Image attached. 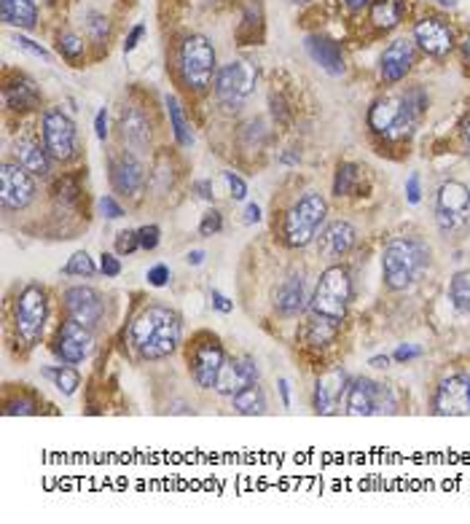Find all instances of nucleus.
Returning a JSON list of instances; mask_svg holds the SVG:
<instances>
[{
  "label": "nucleus",
  "mask_w": 470,
  "mask_h": 524,
  "mask_svg": "<svg viewBox=\"0 0 470 524\" xmlns=\"http://www.w3.org/2000/svg\"><path fill=\"white\" fill-rule=\"evenodd\" d=\"M129 344L145 360L169 357L180 344V317L161 304L145 306L129 325Z\"/></svg>",
  "instance_id": "1"
},
{
  "label": "nucleus",
  "mask_w": 470,
  "mask_h": 524,
  "mask_svg": "<svg viewBox=\"0 0 470 524\" xmlns=\"http://www.w3.org/2000/svg\"><path fill=\"white\" fill-rule=\"evenodd\" d=\"M430 266V247L419 236H395L384 245L381 255V274L387 288L392 290H406Z\"/></svg>",
  "instance_id": "2"
},
{
  "label": "nucleus",
  "mask_w": 470,
  "mask_h": 524,
  "mask_svg": "<svg viewBox=\"0 0 470 524\" xmlns=\"http://www.w3.org/2000/svg\"><path fill=\"white\" fill-rule=\"evenodd\" d=\"M349 301H352V279H349V271L344 266H328L317 285H314V293L309 298V320H317V322H325V325H333L338 328L346 317V309H349Z\"/></svg>",
  "instance_id": "3"
},
{
  "label": "nucleus",
  "mask_w": 470,
  "mask_h": 524,
  "mask_svg": "<svg viewBox=\"0 0 470 524\" xmlns=\"http://www.w3.org/2000/svg\"><path fill=\"white\" fill-rule=\"evenodd\" d=\"M48 320V296L46 288L38 282H27L16 298H13V309H11V322H13V336L16 344H21L24 349H32L46 328Z\"/></svg>",
  "instance_id": "4"
},
{
  "label": "nucleus",
  "mask_w": 470,
  "mask_h": 524,
  "mask_svg": "<svg viewBox=\"0 0 470 524\" xmlns=\"http://www.w3.org/2000/svg\"><path fill=\"white\" fill-rule=\"evenodd\" d=\"M177 73H180V81L185 83V89H191V91H207L215 83V75H218L215 48L204 35H188L180 43Z\"/></svg>",
  "instance_id": "5"
},
{
  "label": "nucleus",
  "mask_w": 470,
  "mask_h": 524,
  "mask_svg": "<svg viewBox=\"0 0 470 524\" xmlns=\"http://www.w3.org/2000/svg\"><path fill=\"white\" fill-rule=\"evenodd\" d=\"M325 215H328V202L322 193L317 191H306L285 215L282 220V239L287 247H306L320 226L325 223Z\"/></svg>",
  "instance_id": "6"
},
{
  "label": "nucleus",
  "mask_w": 470,
  "mask_h": 524,
  "mask_svg": "<svg viewBox=\"0 0 470 524\" xmlns=\"http://www.w3.org/2000/svg\"><path fill=\"white\" fill-rule=\"evenodd\" d=\"M185 360H188L191 379L201 390H215L218 374H220V368L226 363V352H223L220 339L215 333H209V331L193 333V339L185 347Z\"/></svg>",
  "instance_id": "7"
},
{
  "label": "nucleus",
  "mask_w": 470,
  "mask_h": 524,
  "mask_svg": "<svg viewBox=\"0 0 470 524\" xmlns=\"http://www.w3.org/2000/svg\"><path fill=\"white\" fill-rule=\"evenodd\" d=\"M212 86H215V99L220 102V107L236 113L255 89V67L244 59H234L218 70Z\"/></svg>",
  "instance_id": "8"
},
{
  "label": "nucleus",
  "mask_w": 470,
  "mask_h": 524,
  "mask_svg": "<svg viewBox=\"0 0 470 524\" xmlns=\"http://www.w3.org/2000/svg\"><path fill=\"white\" fill-rule=\"evenodd\" d=\"M435 220L443 234H457L470 226V188L459 180H446L435 193Z\"/></svg>",
  "instance_id": "9"
},
{
  "label": "nucleus",
  "mask_w": 470,
  "mask_h": 524,
  "mask_svg": "<svg viewBox=\"0 0 470 524\" xmlns=\"http://www.w3.org/2000/svg\"><path fill=\"white\" fill-rule=\"evenodd\" d=\"M397 408V400L392 390L381 382H373L368 376H360L349 382L346 398H344V411L352 417H371V414H392Z\"/></svg>",
  "instance_id": "10"
},
{
  "label": "nucleus",
  "mask_w": 470,
  "mask_h": 524,
  "mask_svg": "<svg viewBox=\"0 0 470 524\" xmlns=\"http://www.w3.org/2000/svg\"><path fill=\"white\" fill-rule=\"evenodd\" d=\"M40 134H43V145L54 161H70L81 150L78 129H75L73 118L67 113H62V107H46V113L40 118Z\"/></svg>",
  "instance_id": "11"
},
{
  "label": "nucleus",
  "mask_w": 470,
  "mask_h": 524,
  "mask_svg": "<svg viewBox=\"0 0 470 524\" xmlns=\"http://www.w3.org/2000/svg\"><path fill=\"white\" fill-rule=\"evenodd\" d=\"M38 193L35 175H30L19 161H3L0 164V202L3 210H24Z\"/></svg>",
  "instance_id": "12"
},
{
  "label": "nucleus",
  "mask_w": 470,
  "mask_h": 524,
  "mask_svg": "<svg viewBox=\"0 0 470 524\" xmlns=\"http://www.w3.org/2000/svg\"><path fill=\"white\" fill-rule=\"evenodd\" d=\"M107 180L115 193L137 196L145 188V167L129 148H118L107 159Z\"/></svg>",
  "instance_id": "13"
},
{
  "label": "nucleus",
  "mask_w": 470,
  "mask_h": 524,
  "mask_svg": "<svg viewBox=\"0 0 470 524\" xmlns=\"http://www.w3.org/2000/svg\"><path fill=\"white\" fill-rule=\"evenodd\" d=\"M62 304L67 317L78 320L86 328H99L105 320V298L99 290L89 288V285H73L62 293Z\"/></svg>",
  "instance_id": "14"
},
{
  "label": "nucleus",
  "mask_w": 470,
  "mask_h": 524,
  "mask_svg": "<svg viewBox=\"0 0 470 524\" xmlns=\"http://www.w3.org/2000/svg\"><path fill=\"white\" fill-rule=\"evenodd\" d=\"M432 411L443 417L470 414V376L467 374L443 376L432 395Z\"/></svg>",
  "instance_id": "15"
},
{
  "label": "nucleus",
  "mask_w": 470,
  "mask_h": 524,
  "mask_svg": "<svg viewBox=\"0 0 470 524\" xmlns=\"http://www.w3.org/2000/svg\"><path fill=\"white\" fill-rule=\"evenodd\" d=\"M91 352V328L81 325L78 320L67 317L62 320V325L56 328V339H54V355L62 363H83Z\"/></svg>",
  "instance_id": "16"
},
{
  "label": "nucleus",
  "mask_w": 470,
  "mask_h": 524,
  "mask_svg": "<svg viewBox=\"0 0 470 524\" xmlns=\"http://www.w3.org/2000/svg\"><path fill=\"white\" fill-rule=\"evenodd\" d=\"M150 118L140 105H124L118 116V137L134 153H148L150 148Z\"/></svg>",
  "instance_id": "17"
},
{
  "label": "nucleus",
  "mask_w": 470,
  "mask_h": 524,
  "mask_svg": "<svg viewBox=\"0 0 470 524\" xmlns=\"http://www.w3.org/2000/svg\"><path fill=\"white\" fill-rule=\"evenodd\" d=\"M414 38L416 43L430 54V56H446L454 48V35L451 27L440 16H424L414 24Z\"/></svg>",
  "instance_id": "18"
},
{
  "label": "nucleus",
  "mask_w": 470,
  "mask_h": 524,
  "mask_svg": "<svg viewBox=\"0 0 470 524\" xmlns=\"http://www.w3.org/2000/svg\"><path fill=\"white\" fill-rule=\"evenodd\" d=\"M252 382H258V365L252 357H226L215 382V392L231 398Z\"/></svg>",
  "instance_id": "19"
},
{
  "label": "nucleus",
  "mask_w": 470,
  "mask_h": 524,
  "mask_svg": "<svg viewBox=\"0 0 470 524\" xmlns=\"http://www.w3.org/2000/svg\"><path fill=\"white\" fill-rule=\"evenodd\" d=\"M346 390H349L346 371L344 368H330L314 384V411L317 414H333L338 408L341 398H346Z\"/></svg>",
  "instance_id": "20"
},
{
  "label": "nucleus",
  "mask_w": 470,
  "mask_h": 524,
  "mask_svg": "<svg viewBox=\"0 0 470 524\" xmlns=\"http://www.w3.org/2000/svg\"><path fill=\"white\" fill-rule=\"evenodd\" d=\"M411 64H414V43L406 40V38H397L384 48L379 73L387 83H397L408 75Z\"/></svg>",
  "instance_id": "21"
},
{
  "label": "nucleus",
  "mask_w": 470,
  "mask_h": 524,
  "mask_svg": "<svg viewBox=\"0 0 470 524\" xmlns=\"http://www.w3.org/2000/svg\"><path fill=\"white\" fill-rule=\"evenodd\" d=\"M271 301H274V309L282 314V317H293L298 312H303L309 306V296H306V282L301 274H290L287 279H282L274 293H271Z\"/></svg>",
  "instance_id": "22"
},
{
  "label": "nucleus",
  "mask_w": 470,
  "mask_h": 524,
  "mask_svg": "<svg viewBox=\"0 0 470 524\" xmlns=\"http://www.w3.org/2000/svg\"><path fill=\"white\" fill-rule=\"evenodd\" d=\"M3 102L13 113H30L40 107V89L35 86L32 78L16 75L13 81H5L3 86Z\"/></svg>",
  "instance_id": "23"
},
{
  "label": "nucleus",
  "mask_w": 470,
  "mask_h": 524,
  "mask_svg": "<svg viewBox=\"0 0 470 524\" xmlns=\"http://www.w3.org/2000/svg\"><path fill=\"white\" fill-rule=\"evenodd\" d=\"M13 153H16V161L35 177H48L51 175V153L46 150V145H40V140L35 137H16L13 142Z\"/></svg>",
  "instance_id": "24"
},
{
  "label": "nucleus",
  "mask_w": 470,
  "mask_h": 524,
  "mask_svg": "<svg viewBox=\"0 0 470 524\" xmlns=\"http://www.w3.org/2000/svg\"><path fill=\"white\" fill-rule=\"evenodd\" d=\"M355 239H357V231L346 220H333L320 236V255L325 261H338L355 247Z\"/></svg>",
  "instance_id": "25"
},
{
  "label": "nucleus",
  "mask_w": 470,
  "mask_h": 524,
  "mask_svg": "<svg viewBox=\"0 0 470 524\" xmlns=\"http://www.w3.org/2000/svg\"><path fill=\"white\" fill-rule=\"evenodd\" d=\"M306 48L312 54V59L330 75H341L344 73V54L338 48L336 40L322 38V35H309L306 38Z\"/></svg>",
  "instance_id": "26"
},
{
  "label": "nucleus",
  "mask_w": 470,
  "mask_h": 524,
  "mask_svg": "<svg viewBox=\"0 0 470 524\" xmlns=\"http://www.w3.org/2000/svg\"><path fill=\"white\" fill-rule=\"evenodd\" d=\"M0 13H3L5 24L21 27V30H32L38 21L35 0H0Z\"/></svg>",
  "instance_id": "27"
},
{
  "label": "nucleus",
  "mask_w": 470,
  "mask_h": 524,
  "mask_svg": "<svg viewBox=\"0 0 470 524\" xmlns=\"http://www.w3.org/2000/svg\"><path fill=\"white\" fill-rule=\"evenodd\" d=\"M164 102H167L169 126H172V134H175L177 145H180V148H191V145H193V129H191V124H188L185 113H183L180 99H177V97H172V94H167V99H164Z\"/></svg>",
  "instance_id": "28"
},
{
  "label": "nucleus",
  "mask_w": 470,
  "mask_h": 524,
  "mask_svg": "<svg viewBox=\"0 0 470 524\" xmlns=\"http://www.w3.org/2000/svg\"><path fill=\"white\" fill-rule=\"evenodd\" d=\"M231 406L236 414H244V417H252V414H263L266 411V395L261 390L258 382L247 384L244 390H239L236 395H231Z\"/></svg>",
  "instance_id": "29"
},
{
  "label": "nucleus",
  "mask_w": 470,
  "mask_h": 524,
  "mask_svg": "<svg viewBox=\"0 0 470 524\" xmlns=\"http://www.w3.org/2000/svg\"><path fill=\"white\" fill-rule=\"evenodd\" d=\"M403 11H406L403 0H373L371 3V21L379 30H392L400 24Z\"/></svg>",
  "instance_id": "30"
},
{
  "label": "nucleus",
  "mask_w": 470,
  "mask_h": 524,
  "mask_svg": "<svg viewBox=\"0 0 470 524\" xmlns=\"http://www.w3.org/2000/svg\"><path fill=\"white\" fill-rule=\"evenodd\" d=\"M46 379H51L54 382V387L59 390V392H64V395H73L75 390H78V384H81V376H78V371L67 363V365H48V368H43L40 371Z\"/></svg>",
  "instance_id": "31"
},
{
  "label": "nucleus",
  "mask_w": 470,
  "mask_h": 524,
  "mask_svg": "<svg viewBox=\"0 0 470 524\" xmlns=\"http://www.w3.org/2000/svg\"><path fill=\"white\" fill-rule=\"evenodd\" d=\"M449 298L457 312H470V271H457L449 282Z\"/></svg>",
  "instance_id": "32"
},
{
  "label": "nucleus",
  "mask_w": 470,
  "mask_h": 524,
  "mask_svg": "<svg viewBox=\"0 0 470 524\" xmlns=\"http://www.w3.org/2000/svg\"><path fill=\"white\" fill-rule=\"evenodd\" d=\"M357 180H360V167L357 164H352V161L338 164L336 177H333V193L336 196H349L357 188Z\"/></svg>",
  "instance_id": "33"
},
{
  "label": "nucleus",
  "mask_w": 470,
  "mask_h": 524,
  "mask_svg": "<svg viewBox=\"0 0 470 524\" xmlns=\"http://www.w3.org/2000/svg\"><path fill=\"white\" fill-rule=\"evenodd\" d=\"M62 274H67V277H86L89 279V277L97 274V266H94V261L89 258L86 250H78V253L70 255V261L64 263Z\"/></svg>",
  "instance_id": "34"
},
{
  "label": "nucleus",
  "mask_w": 470,
  "mask_h": 524,
  "mask_svg": "<svg viewBox=\"0 0 470 524\" xmlns=\"http://www.w3.org/2000/svg\"><path fill=\"white\" fill-rule=\"evenodd\" d=\"M24 392H27V390L19 387V395H16V398H11V392L5 395V403H3L5 408H3V411H5L8 417H13V414H38V411H40L38 398H35V395L27 398Z\"/></svg>",
  "instance_id": "35"
},
{
  "label": "nucleus",
  "mask_w": 470,
  "mask_h": 524,
  "mask_svg": "<svg viewBox=\"0 0 470 524\" xmlns=\"http://www.w3.org/2000/svg\"><path fill=\"white\" fill-rule=\"evenodd\" d=\"M56 46H59V54H62L67 62H81V56H83V51H86V43H83L78 35H73V32H62Z\"/></svg>",
  "instance_id": "36"
},
{
  "label": "nucleus",
  "mask_w": 470,
  "mask_h": 524,
  "mask_svg": "<svg viewBox=\"0 0 470 524\" xmlns=\"http://www.w3.org/2000/svg\"><path fill=\"white\" fill-rule=\"evenodd\" d=\"M220 228H223V215H220V210H207V212L201 215V220H199V234H201V236H215V234H220Z\"/></svg>",
  "instance_id": "37"
},
{
  "label": "nucleus",
  "mask_w": 470,
  "mask_h": 524,
  "mask_svg": "<svg viewBox=\"0 0 470 524\" xmlns=\"http://www.w3.org/2000/svg\"><path fill=\"white\" fill-rule=\"evenodd\" d=\"M137 239H140V250H156L158 239H161V228L156 223H148V226L137 228Z\"/></svg>",
  "instance_id": "38"
},
{
  "label": "nucleus",
  "mask_w": 470,
  "mask_h": 524,
  "mask_svg": "<svg viewBox=\"0 0 470 524\" xmlns=\"http://www.w3.org/2000/svg\"><path fill=\"white\" fill-rule=\"evenodd\" d=\"M134 250H140L137 231H118L115 234V253L118 255H132Z\"/></svg>",
  "instance_id": "39"
},
{
  "label": "nucleus",
  "mask_w": 470,
  "mask_h": 524,
  "mask_svg": "<svg viewBox=\"0 0 470 524\" xmlns=\"http://www.w3.org/2000/svg\"><path fill=\"white\" fill-rule=\"evenodd\" d=\"M169 277H172V271H169L167 263H156V266H150L148 274H145L148 285H153V288H164V285L169 282Z\"/></svg>",
  "instance_id": "40"
},
{
  "label": "nucleus",
  "mask_w": 470,
  "mask_h": 524,
  "mask_svg": "<svg viewBox=\"0 0 470 524\" xmlns=\"http://www.w3.org/2000/svg\"><path fill=\"white\" fill-rule=\"evenodd\" d=\"M89 32H91L94 43H105V38H107V19L99 16V13H91L89 16Z\"/></svg>",
  "instance_id": "41"
},
{
  "label": "nucleus",
  "mask_w": 470,
  "mask_h": 524,
  "mask_svg": "<svg viewBox=\"0 0 470 524\" xmlns=\"http://www.w3.org/2000/svg\"><path fill=\"white\" fill-rule=\"evenodd\" d=\"M223 177H226V183H228V191H231V199H236V202H242L244 196H247V183L236 175V172H223Z\"/></svg>",
  "instance_id": "42"
},
{
  "label": "nucleus",
  "mask_w": 470,
  "mask_h": 524,
  "mask_svg": "<svg viewBox=\"0 0 470 524\" xmlns=\"http://www.w3.org/2000/svg\"><path fill=\"white\" fill-rule=\"evenodd\" d=\"M16 46H19V48H24V51H30V54H32V56H38V59H46V62L51 59V54H48L43 46H38L35 40H30V38H24V35H16Z\"/></svg>",
  "instance_id": "43"
},
{
  "label": "nucleus",
  "mask_w": 470,
  "mask_h": 524,
  "mask_svg": "<svg viewBox=\"0 0 470 524\" xmlns=\"http://www.w3.org/2000/svg\"><path fill=\"white\" fill-rule=\"evenodd\" d=\"M99 207H102V212H105V218H110V220H118V218H124V207L115 202V196H102L99 199Z\"/></svg>",
  "instance_id": "44"
},
{
  "label": "nucleus",
  "mask_w": 470,
  "mask_h": 524,
  "mask_svg": "<svg viewBox=\"0 0 470 524\" xmlns=\"http://www.w3.org/2000/svg\"><path fill=\"white\" fill-rule=\"evenodd\" d=\"M406 199L408 204H419L422 202V185H419V175L411 172L408 180H406Z\"/></svg>",
  "instance_id": "45"
},
{
  "label": "nucleus",
  "mask_w": 470,
  "mask_h": 524,
  "mask_svg": "<svg viewBox=\"0 0 470 524\" xmlns=\"http://www.w3.org/2000/svg\"><path fill=\"white\" fill-rule=\"evenodd\" d=\"M99 258H102V261H99V271H102L105 277H118V274H121V261H118L115 255L102 253Z\"/></svg>",
  "instance_id": "46"
},
{
  "label": "nucleus",
  "mask_w": 470,
  "mask_h": 524,
  "mask_svg": "<svg viewBox=\"0 0 470 524\" xmlns=\"http://www.w3.org/2000/svg\"><path fill=\"white\" fill-rule=\"evenodd\" d=\"M422 355V347H414V344H403V347H397L395 349V360L397 363H406V360H414V357H419Z\"/></svg>",
  "instance_id": "47"
},
{
  "label": "nucleus",
  "mask_w": 470,
  "mask_h": 524,
  "mask_svg": "<svg viewBox=\"0 0 470 524\" xmlns=\"http://www.w3.org/2000/svg\"><path fill=\"white\" fill-rule=\"evenodd\" d=\"M94 132H97V140H107V113H105V107H99L97 110V118H94Z\"/></svg>",
  "instance_id": "48"
},
{
  "label": "nucleus",
  "mask_w": 470,
  "mask_h": 524,
  "mask_svg": "<svg viewBox=\"0 0 470 524\" xmlns=\"http://www.w3.org/2000/svg\"><path fill=\"white\" fill-rule=\"evenodd\" d=\"M209 298H212V306H215L218 312H223V314L234 312V301H231V298H226L220 290H212V296H209Z\"/></svg>",
  "instance_id": "49"
},
{
  "label": "nucleus",
  "mask_w": 470,
  "mask_h": 524,
  "mask_svg": "<svg viewBox=\"0 0 470 524\" xmlns=\"http://www.w3.org/2000/svg\"><path fill=\"white\" fill-rule=\"evenodd\" d=\"M142 35H145V27H142V24H134V27H132V32L126 35L124 51H126V54H129V51H134V46H137V40H140Z\"/></svg>",
  "instance_id": "50"
},
{
  "label": "nucleus",
  "mask_w": 470,
  "mask_h": 524,
  "mask_svg": "<svg viewBox=\"0 0 470 524\" xmlns=\"http://www.w3.org/2000/svg\"><path fill=\"white\" fill-rule=\"evenodd\" d=\"M193 188L199 191V196L201 199H212L215 193H212V183L209 180H199V183H193Z\"/></svg>",
  "instance_id": "51"
},
{
  "label": "nucleus",
  "mask_w": 470,
  "mask_h": 524,
  "mask_svg": "<svg viewBox=\"0 0 470 524\" xmlns=\"http://www.w3.org/2000/svg\"><path fill=\"white\" fill-rule=\"evenodd\" d=\"M261 220V207L258 204H247L244 210V223H258Z\"/></svg>",
  "instance_id": "52"
},
{
  "label": "nucleus",
  "mask_w": 470,
  "mask_h": 524,
  "mask_svg": "<svg viewBox=\"0 0 470 524\" xmlns=\"http://www.w3.org/2000/svg\"><path fill=\"white\" fill-rule=\"evenodd\" d=\"M279 395H282V406L287 408L290 406V384H287V379H279Z\"/></svg>",
  "instance_id": "53"
},
{
  "label": "nucleus",
  "mask_w": 470,
  "mask_h": 524,
  "mask_svg": "<svg viewBox=\"0 0 470 524\" xmlns=\"http://www.w3.org/2000/svg\"><path fill=\"white\" fill-rule=\"evenodd\" d=\"M185 261H188L191 266H199V263H204V253H201V250H191V253L185 255Z\"/></svg>",
  "instance_id": "54"
},
{
  "label": "nucleus",
  "mask_w": 470,
  "mask_h": 524,
  "mask_svg": "<svg viewBox=\"0 0 470 524\" xmlns=\"http://www.w3.org/2000/svg\"><path fill=\"white\" fill-rule=\"evenodd\" d=\"M371 365L373 368H387L389 365V357L387 355H376V357H371Z\"/></svg>",
  "instance_id": "55"
},
{
  "label": "nucleus",
  "mask_w": 470,
  "mask_h": 524,
  "mask_svg": "<svg viewBox=\"0 0 470 524\" xmlns=\"http://www.w3.org/2000/svg\"><path fill=\"white\" fill-rule=\"evenodd\" d=\"M344 3H346V5H349L352 11H360V8H365V5H368L371 0H344Z\"/></svg>",
  "instance_id": "56"
},
{
  "label": "nucleus",
  "mask_w": 470,
  "mask_h": 524,
  "mask_svg": "<svg viewBox=\"0 0 470 524\" xmlns=\"http://www.w3.org/2000/svg\"><path fill=\"white\" fill-rule=\"evenodd\" d=\"M462 134H465V140H467V145H470V113H467L465 121H462Z\"/></svg>",
  "instance_id": "57"
},
{
  "label": "nucleus",
  "mask_w": 470,
  "mask_h": 524,
  "mask_svg": "<svg viewBox=\"0 0 470 524\" xmlns=\"http://www.w3.org/2000/svg\"><path fill=\"white\" fill-rule=\"evenodd\" d=\"M462 51H465V59L470 62V35L465 38V43H462Z\"/></svg>",
  "instance_id": "58"
},
{
  "label": "nucleus",
  "mask_w": 470,
  "mask_h": 524,
  "mask_svg": "<svg viewBox=\"0 0 470 524\" xmlns=\"http://www.w3.org/2000/svg\"><path fill=\"white\" fill-rule=\"evenodd\" d=\"M435 3H440V5H457V0H435Z\"/></svg>",
  "instance_id": "59"
},
{
  "label": "nucleus",
  "mask_w": 470,
  "mask_h": 524,
  "mask_svg": "<svg viewBox=\"0 0 470 524\" xmlns=\"http://www.w3.org/2000/svg\"><path fill=\"white\" fill-rule=\"evenodd\" d=\"M212 3H215V0H212Z\"/></svg>",
  "instance_id": "60"
}]
</instances>
